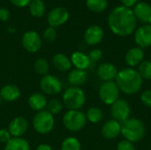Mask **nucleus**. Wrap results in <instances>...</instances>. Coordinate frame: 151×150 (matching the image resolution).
I'll return each mask as SVG.
<instances>
[{
    "label": "nucleus",
    "instance_id": "obj_1",
    "mask_svg": "<svg viewBox=\"0 0 151 150\" xmlns=\"http://www.w3.org/2000/svg\"><path fill=\"white\" fill-rule=\"evenodd\" d=\"M108 25L114 34L128 36L135 31L137 19L131 8L120 5L115 7L110 12Z\"/></svg>",
    "mask_w": 151,
    "mask_h": 150
},
{
    "label": "nucleus",
    "instance_id": "obj_2",
    "mask_svg": "<svg viewBox=\"0 0 151 150\" xmlns=\"http://www.w3.org/2000/svg\"><path fill=\"white\" fill-rule=\"evenodd\" d=\"M115 82L121 92L132 95L140 91L143 80L137 70L130 67L120 70L117 74Z\"/></svg>",
    "mask_w": 151,
    "mask_h": 150
},
{
    "label": "nucleus",
    "instance_id": "obj_3",
    "mask_svg": "<svg viewBox=\"0 0 151 150\" xmlns=\"http://www.w3.org/2000/svg\"><path fill=\"white\" fill-rule=\"evenodd\" d=\"M145 126L136 118H129L121 124V134L125 140L134 143L142 141L145 136Z\"/></svg>",
    "mask_w": 151,
    "mask_h": 150
},
{
    "label": "nucleus",
    "instance_id": "obj_4",
    "mask_svg": "<svg viewBox=\"0 0 151 150\" xmlns=\"http://www.w3.org/2000/svg\"><path fill=\"white\" fill-rule=\"evenodd\" d=\"M63 104L68 111L80 110L86 103V95L79 87H70L63 94Z\"/></svg>",
    "mask_w": 151,
    "mask_h": 150
},
{
    "label": "nucleus",
    "instance_id": "obj_5",
    "mask_svg": "<svg viewBox=\"0 0 151 150\" xmlns=\"http://www.w3.org/2000/svg\"><path fill=\"white\" fill-rule=\"evenodd\" d=\"M32 125L36 133L40 134H47L53 130L55 118L54 116L46 110L41 111L34 116Z\"/></svg>",
    "mask_w": 151,
    "mask_h": 150
},
{
    "label": "nucleus",
    "instance_id": "obj_6",
    "mask_svg": "<svg viewBox=\"0 0 151 150\" xmlns=\"http://www.w3.org/2000/svg\"><path fill=\"white\" fill-rule=\"evenodd\" d=\"M87 123L86 115L80 110L67 111L63 117L64 126L71 132H79L84 128Z\"/></svg>",
    "mask_w": 151,
    "mask_h": 150
},
{
    "label": "nucleus",
    "instance_id": "obj_7",
    "mask_svg": "<svg viewBox=\"0 0 151 150\" xmlns=\"http://www.w3.org/2000/svg\"><path fill=\"white\" fill-rule=\"evenodd\" d=\"M119 88L115 81L104 82L99 88V98L106 105H111L119 96Z\"/></svg>",
    "mask_w": 151,
    "mask_h": 150
},
{
    "label": "nucleus",
    "instance_id": "obj_8",
    "mask_svg": "<svg viewBox=\"0 0 151 150\" xmlns=\"http://www.w3.org/2000/svg\"><path fill=\"white\" fill-rule=\"evenodd\" d=\"M40 88L42 93L50 95H55L62 91L63 85L61 80L53 74L42 76L40 80Z\"/></svg>",
    "mask_w": 151,
    "mask_h": 150
},
{
    "label": "nucleus",
    "instance_id": "obj_9",
    "mask_svg": "<svg viewBox=\"0 0 151 150\" xmlns=\"http://www.w3.org/2000/svg\"><path fill=\"white\" fill-rule=\"evenodd\" d=\"M111 114L114 120L123 123L130 118L131 107L129 103L124 99H118L111 105Z\"/></svg>",
    "mask_w": 151,
    "mask_h": 150
},
{
    "label": "nucleus",
    "instance_id": "obj_10",
    "mask_svg": "<svg viewBox=\"0 0 151 150\" xmlns=\"http://www.w3.org/2000/svg\"><path fill=\"white\" fill-rule=\"evenodd\" d=\"M21 44L27 52L35 53L40 50L42 42L40 34L34 30H29L24 33L21 39Z\"/></svg>",
    "mask_w": 151,
    "mask_h": 150
},
{
    "label": "nucleus",
    "instance_id": "obj_11",
    "mask_svg": "<svg viewBox=\"0 0 151 150\" xmlns=\"http://www.w3.org/2000/svg\"><path fill=\"white\" fill-rule=\"evenodd\" d=\"M69 11L64 7H56L50 11L47 15V22L50 27H58L67 22Z\"/></svg>",
    "mask_w": 151,
    "mask_h": 150
},
{
    "label": "nucleus",
    "instance_id": "obj_12",
    "mask_svg": "<svg viewBox=\"0 0 151 150\" xmlns=\"http://www.w3.org/2000/svg\"><path fill=\"white\" fill-rule=\"evenodd\" d=\"M134 42L142 49L151 46V24L142 25L135 29Z\"/></svg>",
    "mask_w": 151,
    "mask_h": 150
},
{
    "label": "nucleus",
    "instance_id": "obj_13",
    "mask_svg": "<svg viewBox=\"0 0 151 150\" xmlns=\"http://www.w3.org/2000/svg\"><path fill=\"white\" fill-rule=\"evenodd\" d=\"M104 32L99 25H92L88 27L84 33V41L88 45L95 46L100 43L104 39Z\"/></svg>",
    "mask_w": 151,
    "mask_h": 150
},
{
    "label": "nucleus",
    "instance_id": "obj_14",
    "mask_svg": "<svg viewBox=\"0 0 151 150\" xmlns=\"http://www.w3.org/2000/svg\"><path fill=\"white\" fill-rule=\"evenodd\" d=\"M134 14L137 21L143 25L151 24V5L146 2H138L134 6Z\"/></svg>",
    "mask_w": 151,
    "mask_h": 150
},
{
    "label": "nucleus",
    "instance_id": "obj_15",
    "mask_svg": "<svg viewBox=\"0 0 151 150\" xmlns=\"http://www.w3.org/2000/svg\"><path fill=\"white\" fill-rule=\"evenodd\" d=\"M27 129L28 122L23 117H16L10 122L8 126V131L10 132L12 138L22 137V135L26 133Z\"/></svg>",
    "mask_w": 151,
    "mask_h": 150
},
{
    "label": "nucleus",
    "instance_id": "obj_16",
    "mask_svg": "<svg viewBox=\"0 0 151 150\" xmlns=\"http://www.w3.org/2000/svg\"><path fill=\"white\" fill-rule=\"evenodd\" d=\"M119 71L111 63H103L98 66L97 75L104 81H114Z\"/></svg>",
    "mask_w": 151,
    "mask_h": 150
},
{
    "label": "nucleus",
    "instance_id": "obj_17",
    "mask_svg": "<svg viewBox=\"0 0 151 150\" xmlns=\"http://www.w3.org/2000/svg\"><path fill=\"white\" fill-rule=\"evenodd\" d=\"M102 134L107 140H113L121 134V123L111 119L106 121L102 127Z\"/></svg>",
    "mask_w": 151,
    "mask_h": 150
},
{
    "label": "nucleus",
    "instance_id": "obj_18",
    "mask_svg": "<svg viewBox=\"0 0 151 150\" xmlns=\"http://www.w3.org/2000/svg\"><path fill=\"white\" fill-rule=\"evenodd\" d=\"M21 95V91L19 87L13 84H7L0 89V97L2 101L12 103L17 101Z\"/></svg>",
    "mask_w": 151,
    "mask_h": 150
},
{
    "label": "nucleus",
    "instance_id": "obj_19",
    "mask_svg": "<svg viewBox=\"0 0 151 150\" xmlns=\"http://www.w3.org/2000/svg\"><path fill=\"white\" fill-rule=\"evenodd\" d=\"M144 57V52L143 50L140 47H134L127 50L125 56V61L128 66L134 67L139 65L142 61Z\"/></svg>",
    "mask_w": 151,
    "mask_h": 150
},
{
    "label": "nucleus",
    "instance_id": "obj_20",
    "mask_svg": "<svg viewBox=\"0 0 151 150\" xmlns=\"http://www.w3.org/2000/svg\"><path fill=\"white\" fill-rule=\"evenodd\" d=\"M47 103H48V101H47L45 95L40 92L33 93L32 95H30V96L28 97V100H27V103H28L29 107L33 111H37V112L41 111H44L46 109Z\"/></svg>",
    "mask_w": 151,
    "mask_h": 150
},
{
    "label": "nucleus",
    "instance_id": "obj_21",
    "mask_svg": "<svg viewBox=\"0 0 151 150\" xmlns=\"http://www.w3.org/2000/svg\"><path fill=\"white\" fill-rule=\"evenodd\" d=\"M72 65L75 67V69L80 70H87L91 64V61L88 55L81 51H75L71 56Z\"/></svg>",
    "mask_w": 151,
    "mask_h": 150
},
{
    "label": "nucleus",
    "instance_id": "obj_22",
    "mask_svg": "<svg viewBox=\"0 0 151 150\" xmlns=\"http://www.w3.org/2000/svg\"><path fill=\"white\" fill-rule=\"evenodd\" d=\"M52 65L59 72H68L72 67L71 59L63 53H57L53 56Z\"/></svg>",
    "mask_w": 151,
    "mask_h": 150
},
{
    "label": "nucleus",
    "instance_id": "obj_23",
    "mask_svg": "<svg viewBox=\"0 0 151 150\" xmlns=\"http://www.w3.org/2000/svg\"><path fill=\"white\" fill-rule=\"evenodd\" d=\"M88 80V72L86 70L73 69L69 72L67 80L72 87H79L83 85Z\"/></svg>",
    "mask_w": 151,
    "mask_h": 150
},
{
    "label": "nucleus",
    "instance_id": "obj_24",
    "mask_svg": "<svg viewBox=\"0 0 151 150\" xmlns=\"http://www.w3.org/2000/svg\"><path fill=\"white\" fill-rule=\"evenodd\" d=\"M4 150H30L29 143L22 137L12 138L6 144Z\"/></svg>",
    "mask_w": 151,
    "mask_h": 150
},
{
    "label": "nucleus",
    "instance_id": "obj_25",
    "mask_svg": "<svg viewBox=\"0 0 151 150\" xmlns=\"http://www.w3.org/2000/svg\"><path fill=\"white\" fill-rule=\"evenodd\" d=\"M29 11L32 16L41 18L45 12V4L42 0H32L28 4Z\"/></svg>",
    "mask_w": 151,
    "mask_h": 150
},
{
    "label": "nucleus",
    "instance_id": "obj_26",
    "mask_svg": "<svg viewBox=\"0 0 151 150\" xmlns=\"http://www.w3.org/2000/svg\"><path fill=\"white\" fill-rule=\"evenodd\" d=\"M86 5L91 11L100 13L106 10L108 2L107 0H86Z\"/></svg>",
    "mask_w": 151,
    "mask_h": 150
},
{
    "label": "nucleus",
    "instance_id": "obj_27",
    "mask_svg": "<svg viewBox=\"0 0 151 150\" xmlns=\"http://www.w3.org/2000/svg\"><path fill=\"white\" fill-rule=\"evenodd\" d=\"M85 115H86V118H87V121H89L92 124L99 123L104 118L103 111L100 108L95 107V106L89 108Z\"/></svg>",
    "mask_w": 151,
    "mask_h": 150
},
{
    "label": "nucleus",
    "instance_id": "obj_28",
    "mask_svg": "<svg viewBox=\"0 0 151 150\" xmlns=\"http://www.w3.org/2000/svg\"><path fill=\"white\" fill-rule=\"evenodd\" d=\"M34 70L37 74L45 76L47 74H49L50 65L45 58L39 57L34 63Z\"/></svg>",
    "mask_w": 151,
    "mask_h": 150
},
{
    "label": "nucleus",
    "instance_id": "obj_29",
    "mask_svg": "<svg viewBox=\"0 0 151 150\" xmlns=\"http://www.w3.org/2000/svg\"><path fill=\"white\" fill-rule=\"evenodd\" d=\"M60 150H81V145L77 138L67 137L62 141Z\"/></svg>",
    "mask_w": 151,
    "mask_h": 150
},
{
    "label": "nucleus",
    "instance_id": "obj_30",
    "mask_svg": "<svg viewBox=\"0 0 151 150\" xmlns=\"http://www.w3.org/2000/svg\"><path fill=\"white\" fill-rule=\"evenodd\" d=\"M63 107H64V104L61 101H59L58 99L53 98L47 103L46 111H49L51 115L55 116V115L59 114L62 111Z\"/></svg>",
    "mask_w": 151,
    "mask_h": 150
},
{
    "label": "nucleus",
    "instance_id": "obj_31",
    "mask_svg": "<svg viewBox=\"0 0 151 150\" xmlns=\"http://www.w3.org/2000/svg\"><path fill=\"white\" fill-rule=\"evenodd\" d=\"M138 72L142 80H151V60L142 61L138 67Z\"/></svg>",
    "mask_w": 151,
    "mask_h": 150
},
{
    "label": "nucleus",
    "instance_id": "obj_32",
    "mask_svg": "<svg viewBox=\"0 0 151 150\" xmlns=\"http://www.w3.org/2000/svg\"><path fill=\"white\" fill-rule=\"evenodd\" d=\"M57 35H58V34H57L56 28L50 27V26L43 32V39L50 42L55 41V39L57 38Z\"/></svg>",
    "mask_w": 151,
    "mask_h": 150
},
{
    "label": "nucleus",
    "instance_id": "obj_33",
    "mask_svg": "<svg viewBox=\"0 0 151 150\" xmlns=\"http://www.w3.org/2000/svg\"><path fill=\"white\" fill-rule=\"evenodd\" d=\"M88 57L91 62H96L99 61L103 57V52L100 49H93L88 53Z\"/></svg>",
    "mask_w": 151,
    "mask_h": 150
},
{
    "label": "nucleus",
    "instance_id": "obj_34",
    "mask_svg": "<svg viewBox=\"0 0 151 150\" xmlns=\"http://www.w3.org/2000/svg\"><path fill=\"white\" fill-rule=\"evenodd\" d=\"M117 150H136L135 147L134 145V143L127 141V140H123L121 141H119L117 145Z\"/></svg>",
    "mask_w": 151,
    "mask_h": 150
},
{
    "label": "nucleus",
    "instance_id": "obj_35",
    "mask_svg": "<svg viewBox=\"0 0 151 150\" xmlns=\"http://www.w3.org/2000/svg\"><path fill=\"white\" fill-rule=\"evenodd\" d=\"M141 100L144 105L151 108V89H147L142 93Z\"/></svg>",
    "mask_w": 151,
    "mask_h": 150
},
{
    "label": "nucleus",
    "instance_id": "obj_36",
    "mask_svg": "<svg viewBox=\"0 0 151 150\" xmlns=\"http://www.w3.org/2000/svg\"><path fill=\"white\" fill-rule=\"evenodd\" d=\"M12 138V137L10 132L8 131V129H5V128L0 129V142L1 143L6 144Z\"/></svg>",
    "mask_w": 151,
    "mask_h": 150
},
{
    "label": "nucleus",
    "instance_id": "obj_37",
    "mask_svg": "<svg viewBox=\"0 0 151 150\" xmlns=\"http://www.w3.org/2000/svg\"><path fill=\"white\" fill-rule=\"evenodd\" d=\"M32 0H10V2L16 7L19 8H24L26 6H28Z\"/></svg>",
    "mask_w": 151,
    "mask_h": 150
},
{
    "label": "nucleus",
    "instance_id": "obj_38",
    "mask_svg": "<svg viewBox=\"0 0 151 150\" xmlns=\"http://www.w3.org/2000/svg\"><path fill=\"white\" fill-rule=\"evenodd\" d=\"M10 18V11L7 8L0 7V21H7Z\"/></svg>",
    "mask_w": 151,
    "mask_h": 150
},
{
    "label": "nucleus",
    "instance_id": "obj_39",
    "mask_svg": "<svg viewBox=\"0 0 151 150\" xmlns=\"http://www.w3.org/2000/svg\"><path fill=\"white\" fill-rule=\"evenodd\" d=\"M120 1L123 6H126L127 8H132L138 3V0H120Z\"/></svg>",
    "mask_w": 151,
    "mask_h": 150
},
{
    "label": "nucleus",
    "instance_id": "obj_40",
    "mask_svg": "<svg viewBox=\"0 0 151 150\" xmlns=\"http://www.w3.org/2000/svg\"><path fill=\"white\" fill-rule=\"evenodd\" d=\"M35 150H52V148L48 144H40Z\"/></svg>",
    "mask_w": 151,
    "mask_h": 150
},
{
    "label": "nucleus",
    "instance_id": "obj_41",
    "mask_svg": "<svg viewBox=\"0 0 151 150\" xmlns=\"http://www.w3.org/2000/svg\"><path fill=\"white\" fill-rule=\"evenodd\" d=\"M1 103H2V99H1V97H0V104H1Z\"/></svg>",
    "mask_w": 151,
    "mask_h": 150
},
{
    "label": "nucleus",
    "instance_id": "obj_42",
    "mask_svg": "<svg viewBox=\"0 0 151 150\" xmlns=\"http://www.w3.org/2000/svg\"><path fill=\"white\" fill-rule=\"evenodd\" d=\"M150 57H151V54H150Z\"/></svg>",
    "mask_w": 151,
    "mask_h": 150
}]
</instances>
